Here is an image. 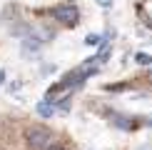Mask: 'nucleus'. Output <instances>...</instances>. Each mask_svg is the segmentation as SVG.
<instances>
[{
  "label": "nucleus",
  "instance_id": "f257e3e1",
  "mask_svg": "<svg viewBox=\"0 0 152 150\" xmlns=\"http://www.w3.org/2000/svg\"><path fill=\"white\" fill-rule=\"evenodd\" d=\"M25 140H28L30 150H45L50 143H53V135H50V130H48V128H42V125H35V128H30V130H28Z\"/></svg>",
  "mask_w": 152,
  "mask_h": 150
},
{
  "label": "nucleus",
  "instance_id": "f03ea898",
  "mask_svg": "<svg viewBox=\"0 0 152 150\" xmlns=\"http://www.w3.org/2000/svg\"><path fill=\"white\" fill-rule=\"evenodd\" d=\"M53 18L60 20V23H65V25H77L80 10H77V5H58L53 10Z\"/></svg>",
  "mask_w": 152,
  "mask_h": 150
},
{
  "label": "nucleus",
  "instance_id": "7ed1b4c3",
  "mask_svg": "<svg viewBox=\"0 0 152 150\" xmlns=\"http://www.w3.org/2000/svg\"><path fill=\"white\" fill-rule=\"evenodd\" d=\"M55 112V105H53V100H42V103H37V115H42V118H50Z\"/></svg>",
  "mask_w": 152,
  "mask_h": 150
},
{
  "label": "nucleus",
  "instance_id": "20e7f679",
  "mask_svg": "<svg viewBox=\"0 0 152 150\" xmlns=\"http://www.w3.org/2000/svg\"><path fill=\"white\" fill-rule=\"evenodd\" d=\"M135 62H137V65H152V55L150 53H137L135 55Z\"/></svg>",
  "mask_w": 152,
  "mask_h": 150
},
{
  "label": "nucleus",
  "instance_id": "39448f33",
  "mask_svg": "<svg viewBox=\"0 0 152 150\" xmlns=\"http://www.w3.org/2000/svg\"><path fill=\"white\" fill-rule=\"evenodd\" d=\"M85 43H87V45H100V43H102V38H100V35H87Z\"/></svg>",
  "mask_w": 152,
  "mask_h": 150
},
{
  "label": "nucleus",
  "instance_id": "423d86ee",
  "mask_svg": "<svg viewBox=\"0 0 152 150\" xmlns=\"http://www.w3.org/2000/svg\"><path fill=\"white\" fill-rule=\"evenodd\" d=\"M45 150H65V148H62V145H60V143H50V145H48Z\"/></svg>",
  "mask_w": 152,
  "mask_h": 150
},
{
  "label": "nucleus",
  "instance_id": "0eeeda50",
  "mask_svg": "<svg viewBox=\"0 0 152 150\" xmlns=\"http://www.w3.org/2000/svg\"><path fill=\"white\" fill-rule=\"evenodd\" d=\"M97 5H102V8H110V5H112V0H97Z\"/></svg>",
  "mask_w": 152,
  "mask_h": 150
},
{
  "label": "nucleus",
  "instance_id": "6e6552de",
  "mask_svg": "<svg viewBox=\"0 0 152 150\" xmlns=\"http://www.w3.org/2000/svg\"><path fill=\"white\" fill-rule=\"evenodd\" d=\"M3 80H5V70H0V83H3Z\"/></svg>",
  "mask_w": 152,
  "mask_h": 150
},
{
  "label": "nucleus",
  "instance_id": "1a4fd4ad",
  "mask_svg": "<svg viewBox=\"0 0 152 150\" xmlns=\"http://www.w3.org/2000/svg\"><path fill=\"white\" fill-rule=\"evenodd\" d=\"M150 125H152V118H150Z\"/></svg>",
  "mask_w": 152,
  "mask_h": 150
}]
</instances>
